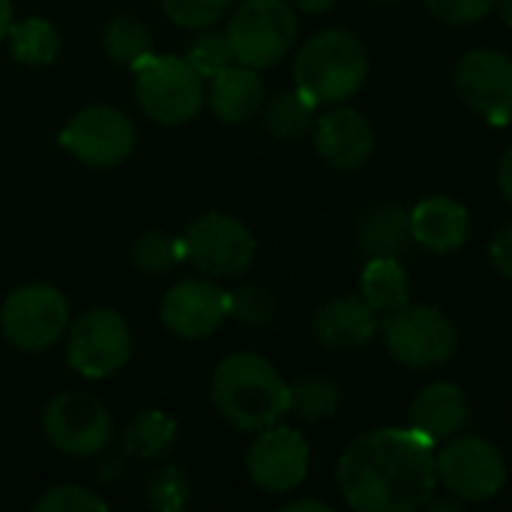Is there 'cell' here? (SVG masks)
<instances>
[{
	"mask_svg": "<svg viewBox=\"0 0 512 512\" xmlns=\"http://www.w3.org/2000/svg\"><path fill=\"white\" fill-rule=\"evenodd\" d=\"M435 444L417 429L360 435L336 465V486L357 512H411L435 495Z\"/></svg>",
	"mask_w": 512,
	"mask_h": 512,
	"instance_id": "obj_1",
	"label": "cell"
},
{
	"mask_svg": "<svg viewBox=\"0 0 512 512\" xmlns=\"http://www.w3.org/2000/svg\"><path fill=\"white\" fill-rule=\"evenodd\" d=\"M291 387L270 360L252 351L228 354L210 378V402L240 432H261L288 414Z\"/></svg>",
	"mask_w": 512,
	"mask_h": 512,
	"instance_id": "obj_2",
	"label": "cell"
},
{
	"mask_svg": "<svg viewBox=\"0 0 512 512\" xmlns=\"http://www.w3.org/2000/svg\"><path fill=\"white\" fill-rule=\"evenodd\" d=\"M369 75V54L351 30H321L309 36L294 60V81L315 105L348 102Z\"/></svg>",
	"mask_w": 512,
	"mask_h": 512,
	"instance_id": "obj_3",
	"label": "cell"
},
{
	"mask_svg": "<svg viewBox=\"0 0 512 512\" xmlns=\"http://www.w3.org/2000/svg\"><path fill=\"white\" fill-rule=\"evenodd\" d=\"M72 309L66 294L48 282H30L9 291L0 306V336L21 354H45L66 339Z\"/></svg>",
	"mask_w": 512,
	"mask_h": 512,
	"instance_id": "obj_4",
	"label": "cell"
},
{
	"mask_svg": "<svg viewBox=\"0 0 512 512\" xmlns=\"http://www.w3.org/2000/svg\"><path fill=\"white\" fill-rule=\"evenodd\" d=\"M135 102L162 126H183L204 108V78L177 54H150L135 69Z\"/></svg>",
	"mask_w": 512,
	"mask_h": 512,
	"instance_id": "obj_5",
	"label": "cell"
},
{
	"mask_svg": "<svg viewBox=\"0 0 512 512\" xmlns=\"http://www.w3.org/2000/svg\"><path fill=\"white\" fill-rule=\"evenodd\" d=\"M297 12L288 0H243L228 18V45L234 63L270 69L297 42Z\"/></svg>",
	"mask_w": 512,
	"mask_h": 512,
	"instance_id": "obj_6",
	"label": "cell"
},
{
	"mask_svg": "<svg viewBox=\"0 0 512 512\" xmlns=\"http://www.w3.org/2000/svg\"><path fill=\"white\" fill-rule=\"evenodd\" d=\"M180 243H183V261H189L198 273L210 279L243 276L258 255V240L246 228V222L219 210L192 219Z\"/></svg>",
	"mask_w": 512,
	"mask_h": 512,
	"instance_id": "obj_7",
	"label": "cell"
},
{
	"mask_svg": "<svg viewBox=\"0 0 512 512\" xmlns=\"http://www.w3.org/2000/svg\"><path fill=\"white\" fill-rule=\"evenodd\" d=\"M381 330L390 357L417 372H429L450 363L459 348V330L444 312L432 306L405 303L402 309L384 315Z\"/></svg>",
	"mask_w": 512,
	"mask_h": 512,
	"instance_id": "obj_8",
	"label": "cell"
},
{
	"mask_svg": "<svg viewBox=\"0 0 512 512\" xmlns=\"http://www.w3.org/2000/svg\"><path fill=\"white\" fill-rule=\"evenodd\" d=\"M132 357V330L114 309H87L66 330V363L87 381L117 375Z\"/></svg>",
	"mask_w": 512,
	"mask_h": 512,
	"instance_id": "obj_9",
	"label": "cell"
},
{
	"mask_svg": "<svg viewBox=\"0 0 512 512\" xmlns=\"http://www.w3.org/2000/svg\"><path fill=\"white\" fill-rule=\"evenodd\" d=\"M42 435L63 456L93 459L114 441V417L93 393L66 390L45 405Z\"/></svg>",
	"mask_w": 512,
	"mask_h": 512,
	"instance_id": "obj_10",
	"label": "cell"
},
{
	"mask_svg": "<svg viewBox=\"0 0 512 512\" xmlns=\"http://www.w3.org/2000/svg\"><path fill=\"white\" fill-rule=\"evenodd\" d=\"M57 141L72 159L90 168H114L135 153L138 129L132 117L114 105H84L66 120Z\"/></svg>",
	"mask_w": 512,
	"mask_h": 512,
	"instance_id": "obj_11",
	"label": "cell"
},
{
	"mask_svg": "<svg viewBox=\"0 0 512 512\" xmlns=\"http://www.w3.org/2000/svg\"><path fill=\"white\" fill-rule=\"evenodd\" d=\"M435 474L450 495L465 504H483L507 486V462L501 450L483 438H453L435 456Z\"/></svg>",
	"mask_w": 512,
	"mask_h": 512,
	"instance_id": "obj_12",
	"label": "cell"
},
{
	"mask_svg": "<svg viewBox=\"0 0 512 512\" xmlns=\"http://www.w3.org/2000/svg\"><path fill=\"white\" fill-rule=\"evenodd\" d=\"M246 471L249 480L267 495L294 492L309 474V444L297 429L273 423L261 429L246 450Z\"/></svg>",
	"mask_w": 512,
	"mask_h": 512,
	"instance_id": "obj_13",
	"label": "cell"
},
{
	"mask_svg": "<svg viewBox=\"0 0 512 512\" xmlns=\"http://www.w3.org/2000/svg\"><path fill=\"white\" fill-rule=\"evenodd\" d=\"M456 93L489 123L512 120V57L495 48L468 51L453 72Z\"/></svg>",
	"mask_w": 512,
	"mask_h": 512,
	"instance_id": "obj_14",
	"label": "cell"
},
{
	"mask_svg": "<svg viewBox=\"0 0 512 512\" xmlns=\"http://www.w3.org/2000/svg\"><path fill=\"white\" fill-rule=\"evenodd\" d=\"M228 318V291L210 279H180L174 282L162 303L159 321L168 333L180 339H207Z\"/></svg>",
	"mask_w": 512,
	"mask_h": 512,
	"instance_id": "obj_15",
	"label": "cell"
},
{
	"mask_svg": "<svg viewBox=\"0 0 512 512\" xmlns=\"http://www.w3.org/2000/svg\"><path fill=\"white\" fill-rule=\"evenodd\" d=\"M312 129L318 156L339 171H354L366 165L375 150V129L369 117L360 114L357 108L339 105L318 117Z\"/></svg>",
	"mask_w": 512,
	"mask_h": 512,
	"instance_id": "obj_16",
	"label": "cell"
},
{
	"mask_svg": "<svg viewBox=\"0 0 512 512\" xmlns=\"http://www.w3.org/2000/svg\"><path fill=\"white\" fill-rule=\"evenodd\" d=\"M204 105L213 111L216 120L228 126L249 123L264 108V81L258 78V69L231 63L213 78H207L204 87Z\"/></svg>",
	"mask_w": 512,
	"mask_h": 512,
	"instance_id": "obj_17",
	"label": "cell"
},
{
	"mask_svg": "<svg viewBox=\"0 0 512 512\" xmlns=\"http://www.w3.org/2000/svg\"><path fill=\"white\" fill-rule=\"evenodd\" d=\"M312 333L330 351L363 348L378 333V312L363 297H336L315 312Z\"/></svg>",
	"mask_w": 512,
	"mask_h": 512,
	"instance_id": "obj_18",
	"label": "cell"
},
{
	"mask_svg": "<svg viewBox=\"0 0 512 512\" xmlns=\"http://www.w3.org/2000/svg\"><path fill=\"white\" fill-rule=\"evenodd\" d=\"M411 429L432 444L456 438L468 426V396L450 381L429 384L411 405Z\"/></svg>",
	"mask_w": 512,
	"mask_h": 512,
	"instance_id": "obj_19",
	"label": "cell"
},
{
	"mask_svg": "<svg viewBox=\"0 0 512 512\" xmlns=\"http://www.w3.org/2000/svg\"><path fill=\"white\" fill-rule=\"evenodd\" d=\"M468 210L444 195L426 198L411 210V234L429 252H456L468 240Z\"/></svg>",
	"mask_w": 512,
	"mask_h": 512,
	"instance_id": "obj_20",
	"label": "cell"
},
{
	"mask_svg": "<svg viewBox=\"0 0 512 512\" xmlns=\"http://www.w3.org/2000/svg\"><path fill=\"white\" fill-rule=\"evenodd\" d=\"M357 252L366 258H402L411 243V210L399 204H378L357 222Z\"/></svg>",
	"mask_w": 512,
	"mask_h": 512,
	"instance_id": "obj_21",
	"label": "cell"
},
{
	"mask_svg": "<svg viewBox=\"0 0 512 512\" xmlns=\"http://www.w3.org/2000/svg\"><path fill=\"white\" fill-rule=\"evenodd\" d=\"M174 441H177V420L159 408L138 411L123 426V435H120L123 450L144 462H156V459L168 456Z\"/></svg>",
	"mask_w": 512,
	"mask_h": 512,
	"instance_id": "obj_22",
	"label": "cell"
},
{
	"mask_svg": "<svg viewBox=\"0 0 512 512\" xmlns=\"http://www.w3.org/2000/svg\"><path fill=\"white\" fill-rule=\"evenodd\" d=\"M360 291H363V300L378 315H387L408 303L411 282L399 258H369L363 279H360Z\"/></svg>",
	"mask_w": 512,
	"mask_h": 512,
	"instance_id": "obj_23",
	"label": "cell"
},
{
	"mask_svg": "<svg viewBox=\"0 0 512 512\" xmlns=\"http://www.w3.org/2000/svg\"><path fill=\"white\" fill-rule=\"evenodd\" d=\"M6 45L15 63L21 66H51L60 54V30L39 15L12 21Z\"/></svg>",
	"mask_w": 512,
	"mask_h": 512,
	"instance_id": "obj_24",
	"label": "cell"
},
{
	"mask_svg": "<svg viewBox=\"0 0 512 512\" xmlns=\"http://www.w3.org/2000/svg\"><path fill=\"white\" fill-rule=\"evenodd\" d=\"M102 48L105 57L117 66L135 69L144 57L153 54V36L150 27L135 15H114L102 30Z\"/></svg>",
	"mask_w": 512,
	"mask_h": 512,
	"instance_id": "obj_25",
	"label": "cell"
},
{
	"mask_svg": "<svg viewBox=\"0 0 512 512\" xmlns=\"http://www.w3.org/2000/svg\"><path fill=\"white\" fill-rule=\"evenodd\" d=\"M315 102L300 90H285L279 96H273L270 102H264V126L270 135L294 141L303 138L312 126H315Z\"/></svg>",
	"mask_w": 512,
	"mask_h": 512,
	"instance_id": "obj_26",
	"label": "cell"
},
{
	"mask_svg": "<svg viewBox=\"0 0 512 512\" xmlns=\"http://www.w3.org/2000/svg\"><path fill=\"white\" fill-rule=\"evenodd\" d=\"M288 411L297 414L306 423H321L336 417V411L342 408V390L336 381L324 378V375H306L294 384H288Z\"/></svg>",
	"mask_w": 512,
	"mask_h": 512,
	"instance_id": "obj_27",
	"label": "cell"
},
{
	"mask_svg": "<svg viewBox=\"0 0 512 512\" xmlns=\"http://www.w3.org/2000/svg\"><path fill=\"white\" fill-rule=\"evenodd\" d=\"M183 261V243L180 237H171L165 231H144L132 243V264L138 273L147 276H162L174 270Z\"/></svg>",
	"mask_w": 512,
	"mask_h": 512,
	"instance_id": "obj_28",
	"label": "cell"
},
{
	"mask_svg": "<svg viewBox=\"0 0 512 512\" xmlns=\"http://www.w3.org/2000/svg\"><path fill=\"white\" fill-rule=\"evenodd\" d=\"M144 498L153 510L159 512L183 510L192 501L189 477L177 465H156L144 483Z\"/></svg>",
	"mask_w": 512,
	"mask_h": 512,
	"instance_id": "obj_29",
	"label": "cell"
},
{
	"mask_svg": "<svg viewBox=\"0 0 512 512\" xmlns=\"http://www.w3.org/2000/svg\"><path fill=\"white\" fill-rule=\"evenodd\" d=\"M186 60L189 66L207 81L213 78L216 72H222L225 66L234 63V54H231V45H228V36L225 30H213V27H204L186 48Z\"/></svg>",
	"mask_w": 512,
	"mask_h": 512,
	"instance_id": "obj_30",
	"label": "cell"
},
{
	"mask_svg": "<svg viewBox=\"0 0 512 512\" xmlns=\"http://www.w3.org/2000/svg\"><path fill=\"white\" fill-rule=\"evenodd\" d=\"M228 315L243 327H267L276 315V294L264 285H243L228 294Z\"/></svg>",
	"mask_w": 512,
	"mask_h": 512,
	"instance_id": "obj_31",
	"label": "cell"
},
{
	"mask_svg": "<svg viewBox=\"0 0 512 512\" xmlns=\"http://www.w3.org/2000/svg\"><path fill=\"white\" fill-rule=\"evenodd\" d=\"M162 12L171 24L186 27V30H204L213 27L234 0H159Z\"/></svg>",
	"mask_w": 512,
	"mask_h": 512,
	"instance_id": "obj_32",
	"label": "cell"
},
{
	"mask_svg": "<svg viewBox=\"0 0 512 512\" xmlns=\"http://www.w3.org/2000/svg\"><path fill=\"white\" fill-rule=\"evenodd\" d=\"M108 501L99 498L96 492L78 486V483H63L48 489L36 504L33 512H105Z\"/></svg>",
	"mask_w": 512,
	"mask_h": 512,
	"instance_id": "obj_33",
	"label": "cell"
},
{
	"mask_svg": "<svg viewBox=\"0 0 512 512\" xmlns=\"http://www.w3.org/2000/svg\"><path fill=\"white\" fill-rule=\"evenodd\" d=\"M426 6L447 24H474L495 9V0H426Z\"/></svg>",
	"mask_w": 512,
	"mask_h": 512,
	"instance_id": "obj_34",
	"label": "cell"
},
{
	"mask_svg": "<svg viewBox=\"0 0 512 512\" xmlns=\"http://www.w3.org/2000/svg\"><path fill=\"white\" fill-rule=\"evenodd\" d=\"M489 255H492L495 270H498L501 276L512 279V222L510 225H504V228L495 234V240H492V246H489Z\"/></svg>",
	"mask_w": 512,
	"mask_h": 512,
	"instance_id": "obj_35",
	"label": "cell"
},
{
	"mask_svg": "<svg viewBox=\"0 0 512 512\" xmlns=\"http://www.w3.org/2000/svg\"><path fill=\"white\" fill-rule=\"evenodd\" d=\"M498 186H501L504 198L512 204V147L504 153V159L498 165Z\"/></svg>",
	"mask_w": 512,
	"mask_h": 512,
	"instance_id": "obj_36",
	"label": "cell"
},
{
	"mask_svg": "<svg viewBox=\"0 0 512 512\" xmlns=\"http://www.w3.org/2000/svg\"><path fill=\"white\" fill-rule=\"evenodd\" d=\"M285 512H333L330 504H324V501H312V498H300V501H288Z\"/></svg>",
	"mask_w": 512,
	"mask_h": 512,
	"instance_id": "obj_37",
	"label": "cell"
},
{
	"mask_svg": "<svg viewBox=\"0 0 512 512\" xmlns=\"http://www.w3.org/2000/svg\"><path fill=\"white\" fill-rule=\"evenodd\" d=\"M462 504H465V501H459V498L453 495V498H429L423 507H429L432 512H459L462 510Z\"/></svg>",
	"mask_w": 512,
	"mask_h": 512,
	"instance_id": "obj_38",
	"label": "cell"
},
{
	"mask_svg": "<svg viewBox=\"0 0 512 512\" xmlns=\"http://www.w3.org/2000/svg\"><path fill=\"white\" fill-rule=\"evenodd\" d=\"M336 0H291L294 9H303V12H312V15H321V12H330Z\"/></svg>",
	"mask_w": 512,
	"mask_h": 512,
	"instance_id": "obj_39",
	"label": "cell"
},
{
	"mask_svg": "<svg viewBox=\"0 0 512 512\" xmlns=\"http://www.w3.org/2000/svg\"><path fill=\"white\" fill-rule=\"evenodd\" d=\"M12 21H15V6H12V0H0V42L6 39Z\"/></svg>",
	"mask_w": 512,
	"mask_h": 512,
	"instance_id": "obj_40",
	"label": "cell"
},
{
	"mask_svg": "<svg viewBox=\"0 0 512 512\" xmlns=\"http://www.w3.org/2000/svg\"><path fill=\"white\" fill-rule=\"evenodd\" d=\"M495 9L501 12V18L512 27V0H495Z\"/></svg>",
	"mask_w": 512,
	"mask_h": 512,
	"instance_id": "obj_41",
	"label": "cell"
},
{
	"mask_svg": "<svg viewBox=\"0 0 512 512\" xmlns=\"http://www.w3.org/2000/svg\"><path fill=\"white\" fill-rule=\"evenodd\" d=\"M375 3H396V0H375Z\"/></svg>",
	"mask_w": 512,
	"mask_h": 512,
	"instance_id": "obj_42",
	"label": "cell"
}]
</instances>
